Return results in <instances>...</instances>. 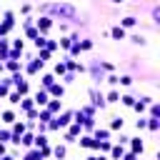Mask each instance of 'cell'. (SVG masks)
Masks as SVG:
<instances>
[{
    "instance_id": "cell-1",
    "label": "cell",
    "mask_w": 160,
    "mask_h": 160,
    "mask_svg": "<svg viewBox=\"0 0 160 160\" xmlns=\"http://www.w3.org/2000/svg\"><path fill=\"white\" fill-rule=\"evenodd\" d=\"M143 140H140V138H133V153H143Z\"/></svg>"
},
{
    "instance_id": "cell-2",
    "label": "cell",
    "mask_w": 160,
    "mask_h": 160,
    "mask_svg": "<svg viewBox=\"0 0 160 160\" xmlns=\"http://www.w3.org/2000/svg\"><path fill=\"white\" fill-rule=\"evenodd\" d=\"M38 25H40V30H48L53 23H50V18H40V20H38Z\"/></svg>"
},
{
    "instance_id": "cell-3",
    "label": "cell",
    "mask_w": 160,
    "mask_h": 160,
    "mask_svg": "<svg viewBox=\"0 0 160 160\" xmlns=\"http://www.w3.org/2000/svg\"><path fill=\"white\" fill-rule=\"evenodd\" d=\"M35 103H38V105H45V103H48V93H38V95H35Z\"/></svg>"
},
{
    "instance_id": "cell-4",
    "label": "cell",
    "mask_w": 160,
    "mask_h": 160,
    "mask_svg": "<svg viewBox=\"0 0 160 160\" xmlns=\"http://www.w3.org/2000/svg\"><path fill=\"white\" fill-rule=\"evenodd\" d=\"M113 38H115V40H123V38H125V30H123V28H113Z\"/></svg>"
},
{
    "instance_id": "cell-5",
    "label": "cell",
    "mask_w": 160,
    "mask_h": 160,
    "mask_svg": "<svg viewBox=\"0 0 160 160\" xmlns=\"http://www.w3.org/2000/svg\"><path fill=\"white\" fill-rule=\"evenodd\" d=\"M35 143H38V148H45V143H48V138H45V135H38V138H35Z\"/></svg>"
},
{
    "instance_id": "cell-6",
    "label": "cell",
    "mask_w": 160,
    "mask_h": 160,
    "mask_svg": "<svg viewBox=\"0 0 160 160\" xmlns=\"http://www.w3.org/2000/svg\"><path fill=\"white\" fill-rule=\"evenodd\" d=\"M110 128H113V130H118V128H123V120H120V118H113V123H110Z\"/></svg>"
},
{
    "instance_id": "cell-7",
    "label": "cell",
    "mask_w": 160,
    "mask_h": 160,
    "mask_svg": "<svg viewBox=\"0 0 160 160\" xmlns=\"http://www.w3.org/2000/svg\"><path fill=\"white\" fill-rule=\"evenodd\" d=\"M3 120H5V123H13V120H15V115H13L10 110H5V113H3Z\"/></svg>"
},
{
    "instance_id": "cell-8",
    "label": "cell",
    "mask_w": 160,
    "mask_h": 160,
    "mask_svg": "<svg viewBox=\"0 0 160 160\" xmlns=\"http://www.w3.org/2000/svg\"><path fill=\"white\" fill-rule=\"evenodd\" d=\"M55 158H65V148H63V145L55 148Z\"/></svg>"
},
{
    "instance_id": "cell-9",
    "label": "cell",
    "mask_w": 160,
    "mask_h": 160,
    "mask_svg": "<svg viewBox=\"0 0 160 160\" xmlns=\"http://www.w3.org/2000/svg\"><path fill=\"white\" fill-rule=\"evenodd\" d=\"M18 143H23V145H30V143H33V135H23V140H18Z\"/></svg>"
},
{
    "instance_id": "cell-10",
    "label": "cell",
    "mask_w": 160,
    "mask_h": 160,
    "mask_svg": "<svg viewBox=\"0 0 160 160\" xmlns=\"http://www.w3.org/2000/svg\"><path fill=\"white\" fill-rule=\"evenodd\" d=\"M123 25H125V28H133V25H135V18H125Z\"/></svg>"
},
{
    "instance_id": "cell-11",
    "label": "cell",
    "mask_w": 160,
    "mask_h": 160,
    "mask_svg": "<svg viewBox=\"0 0 160 160\" xmlns=\"http://www.w3.org/2000/svg\"><path fill=\"white\" fill-rule=\"evenodd\" d=\"M118 100H120L118 93H110V95H108V103H118Z\"/></svg>"
},
{
    "instance_id": "cell-12",
    "label": "cell",
    "mask_w": 160,
    "mask_h": 160,
    "mask_svg": "<svg viewBox=\"0 0 160 160\" xmlns=\"http://www.w3.org/2000/svg\"><path fill=\"white\" fill-rule=\"evenodd\" d=\"M120 100H123V103H125V105H133V103H135V100H133L130 95H123V98H120Z\"/></svg>"
},
{
    "instance_id": "cell-13",
    "label": "cell",
    "mask_w": 160,
    "mask_h": 160,
    "mask_svg": "<svg viewBox=\"0 0 160 160\" xmlns=\"http://www.w3.org/2000/svg\"><path fill=\"white\" fill-rule=\"evenodd\" d=\"M23 130H25V125H23V123H18V125H15V135H23Z\"/></svg>"
},
{
    "instance_id": "cell-14",
    "label": "cell",
    "mask_w": 160,
    "mask_h": 160,
    "mask_svg": "<svg viewBox=\"0 0 160 160\" xmlns=\"http://www.w3.org/2000/svg\"><path fill=\"white\" fill-rule=\"evenodd\" d=\"M133 108H135L138 113H143V110H145V103H133Z\"/></svg>"
},
{
    "instance_id": "cell-15",
    "label": "cell",
    "mask_w": 160,
    "mask_h": 160,
    "mask_svg": "<svg viewBox=\"0 0 160 160\" xmlns=\"http://www.w3.org/2000/svg\"><path fill=\"white\" fill-rule=\"evenodd\" d=\"M90 45H93L90 40H83V43H80V48H83V50H90Z\"/></svg>"
},
{
    "instance_id": "cell-16",
    "label": "cell",
    "mask_w": 160,
    "mask_h": 160,
    "mask_svg": "<svg viewBox=\"0 0 160 160\" xmlns=\"http://www.w3.org/2000/svg\"><path fill=\"white\" fill-rule=\"evenodd\" d=\"M75 133H80V125H73V128H70V135H68V138H73Z\"/></svg>"
},
{
    "instance_id": "cell-17",
    "label": "cell",
    "mask_w": 160,
    "mask_h": 160,
    "mask_svg": "<svg viewBox=\"0 0 160 160\" xmlns=\"http://www.w3.org/2000/svg\"><path fill=\"white\" fill-rule=\"evenodd\" d=\"M38 158H40L38 153H30V155H25V160H38Z\"/></svg>"
},
{
    "instance_id": "cell-18",
    "label": "cell",
    "mask_w": 160,
    "mask_h": 160,
    "mask_svg": "<svg viewBox=\"0 0 160 160\" xmlns=\"http://www.w3.org/2000/svg\"><path fill=\"white\" fill-rule=\"evenodd\" d=\"M0 155H5V145L3 143H0Z\"/></svg>"
},
{
    "instance_id": "cell-19",
    "label": "cell",
    "mask_w": 160,
    "mask_h": 160,
    "mask_svg": "<svg viewBox=\"0 0 160 160\" xmlns=\"http://www.w3.org/2000/svg\"><path fill=\"white\" fill-rule=\"evenodd\" d=\"M0 160H13V158H10V155H3V158H0Z\"/></svg>"
},
{
    "instance_id": "cell-20",
    "label": "cell",
    "mask_w": 160,
    "mask_h": 160,
    "mask_svg": "<svg viewBox=\"0 0 160 160\" xmlns=\"http://www.w3.org/2000/svg\"><path fill=\"white\" fill-rule=\"evenodd\" d=\"M113 3H123V0H113Z\"/></svg>"
}]
</instances>
